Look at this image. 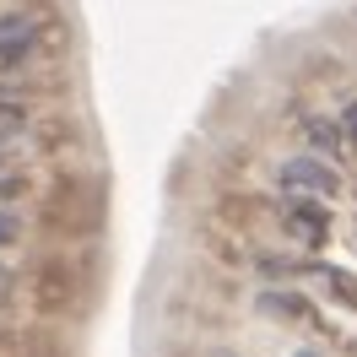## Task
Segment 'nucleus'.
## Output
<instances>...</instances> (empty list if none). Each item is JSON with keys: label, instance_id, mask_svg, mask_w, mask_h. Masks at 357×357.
<instances>
[{"label": "nucleus", "instance_id": "1", "mask_svg": "<svg viewBox=\"0 0 357 357\" xmlns=\"http://www.w3.org/2000/svg\"><path fill=\"white\" fill-rule=\"evenodd\" d=\"M282 184H292V190H314V195H335V168L331 162H314V157H292V162H282Z\"/></svg>", "mask_w": 357, "mask_h": 357}, {"label": "nucleus", "instance_id": "2", "mask_svg": "<svg viewBox=\"0 0 357 357\" xmlns=\"http://www.w3.org/2000/svg\"><path fill=\"white\" fill-rule=\"evenodd\" d=\"M33 44H38V17L6 11V17H0V60H22Z\"/></svg>", "mask_w": 357, "mask_h": 357}, {"label": "nucleus", "instance_id": "3", "mask_svg": "<svg viewBox=\"0 0 357 357\" xmlns=\"http://www.w3.org/2000/svg\"><path fill=\"white\" fill-rule=\"evenodd\" d=\"M292 227H298V233H309V238H325L331 211H325V206H314V201H298V206H292Z\"/></svg>", "mask_w": 357, "mask_h": 357}, {"label": "nucleus", "instance_id": "4", "mask_svg": "<svg viewBox=\"0 0 357 357\" xmlns=\"http://www.w3.org/2000/svg\"><path fill=\"white\" fill-rule=\"evenodd\" d=\"M260 309H266V314H282V319H298V314H309V303H303L298 292H276V287H266V292H260Z\"/></svg>", "mask_w": 357, "mask_h": 357}, {"label": "nucleus", "instance_id": "5", "mask_svg": "<svg viewBox=\"0 0 357 357\" xmlns=\"http://www.w3.org/2000/svg\"><path fill=\"white\" fill-rule=\"evenodd\" d=\"M27 114L17 109V103H0V141H11V135H22Z\"/></svg>", "mask_w": 357, "mask_h": 357}, {"label": "nucleus", "instance_id": "6", "mask_svg": "<svg viewBox=\"0 0 357 357\" xmlns=\"http://www.w3.org/2000/svg\"><path fill=\"white\" fill-rule=\"evenodd\" d=\"M309 141L319 146V152H335V146H341V135H335L325 119H309Z\"/></svg>", "mask_w": 357, "mask_h": 357}, {"label": "nucleus", "instance_id": "7", "mask_svg": "<svg viewBox=\"0 0 357 357\" xmlns=\"http://www.w3.org/2000/svg\"><path fill=\"white\" fill-rule=\"evenodd\" d=\"M11 238H17V217H11V211H0V244H11Z\"/></svg>", "mask_w": 357, "mask_h": 357}, {"label": "nucleus", "instance_id": "8", "mask_svg": "<svg viewBox=\"0 0 357 357\" xmlns=\"http://www.w3.org/2000/svg\"><path fill=\"white\" fill-rule=\"evenodd\" d=\"M17 190H22V178H17V174H0V195H17Z\"/></svg>", "mask_w": 357, "mask_h": 357}, {"label": "nucleus", "instance_id": "9", "mask_svg": "<svg viewBox=\"0 0 357 357\" xmlns=\"http://www.w3.org/2000/svg\"><path fill=\"white\" fill-rule=\"evenodd\" d=\"M341 125H347V135H352V141H357V103H352V109H347V114H341Z\"/></svg>", "mask_w": 357, "mask_h": 357}, {"label": "nucleus", "instance_id": "10", "mask_svg": "<svg viewBox=\"0 0 357 357\" xmlns=\"http://www.w3.org/2000/svg\"><path fill=\"white\" fill-rule=\"evenodd\" d=\"M6 292H11V271L0 266V298H6Z\"/></svg>", "mask_w": 357, "mask_h": 357}]
</instances>
